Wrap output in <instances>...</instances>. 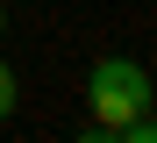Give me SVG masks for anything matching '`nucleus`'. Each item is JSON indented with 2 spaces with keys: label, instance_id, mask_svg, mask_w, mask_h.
Returning <instances> with one entry per match:
<instances>
[{
  "label": "nucleus",
  "instance_id": "nucleus-2",
  "mask_svg": "<svg viewBox=\"0 0 157 143\" xmlns=\"http://www.w3.org/2000/svg\"><path fill=\"white\" fill-rule=\"evenodd\" d=\"M114 143H157V114L143 107L136 122H121V129H114Z\"/></svg>",
  "mask_w": 157,
  "mask_h": 143
},
{
  "label": "nucleus",
  "instance_id": "nucleus-1",
  "mask_svg": "<svg viewBox=\"0 0 157 143\" xmlns=\"http://www.w3.org/2000/svg\"><path fill=\"white\" fill-rule=\"evenodd\" d=\"M150 100H157V93H150V72L136 65V57H100V65L86 72L93 136H107V143H114V129H121V122H136V114H143Z\"/></svg>",
  "mask_w": 157,
  "mask_h": 143
},
{
  "label": "nucleus",
  "instance_id": "nucleus-3",
  "mask_svg": "<svg viewBox=\"0 0 157 143\" xmlns=\"http://www.w3.org/2000/svg\"><path fill=\"white\" fill-rule=\"evenodd\" d=\"M14 107H21V79H14L7 65H0V122H7V114H14Z\"/></svg>",
  "mask_w": 157,
  "mask_h": 143
},
{
  "label": "nucleus",
  "instance_id": "nucleus-4",
  "mask_svg": "<svg viewBox=\"0 0 157 143\" xmlns=\"http://www.w3.org/2000/svg\"><path fill=\"white\" fill-rule=\"evenodd\" d=\"M0 36H7V7H0Z\"/></svg>",
  "mask_w": 157,
  "mask_h": 143
}]
</instances>
